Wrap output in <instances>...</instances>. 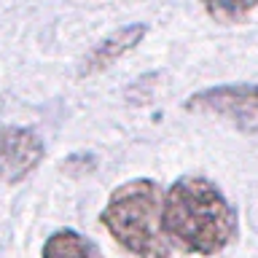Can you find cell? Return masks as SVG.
<instances>
[{
    "label": "cell",
    "instance_id": "obj_1",
    "mask_svg": "<svg viewBox=\"0 0 258 258\" xmlns=\"http://www.w3.org/2000/svg\"><path fill=\"white\" fill-rule=\"evenodd\" d=\"M161 231L185 253L218 255L237 239L239 221L229 197L202 175H183L161 194Z\"/></svg>",
    "mask_w": 258,
    "mask_h": 258
},
{
    "label": "cell",
    "instance_id": "obj_2",
    "mask_svg": "<svg viewBox=\"0 0 258 258\" xmlns=\"http://www.w3.org/2000/svg\"><path fill=\"white\" fill-rule=\"evenodd\" d=\"M161 188L148 177L121 183L100 213V223L118 247L137 258H169V242L159 223Z\"/></svg>",
    "mask_w": 258,
    "mask_h": 258
},
{
    "label": "cell",
    "instance_id": "obj_3",
    "mask_svg": "<svg viewBox=\"0 0 258 258\" xmlns=\"http://www.w3.org/2000/svg\"><path fill=\"white\" fill-rule=\"evenodd\" d=\"M185 110L205 113L229 121L239 132H258V86L255 84H221L207 86L183 102Z\"/></svg>",
    "mask_w": 258,
    "mask_h": 258
},
{
    "label": "cell",
    "instance_id": "obj_4",
    "mask_svg": "<svg viewBox=\"0 0 258 258\" xmlns=\"http://www.w3.org/2000/svg\"><path fill=\"white\" fill-rule=\"evenodd\" d=\"M46 156V145L35 129L0 126V180L19 183Z\"/></svg>",
    "mask_w": 258,
    "mask_h": 258
},
{
    "label": "cell",
    "instance_id": "obj_5",
    "mask_svg": "<svg viewBox=\"0 0 258 258\" xmlns=\"http://www.w3.org/2000/svg\"><path fill=\"white\" fill-rule=\"evenodd\" d=\"M145 35H148V27H145V24H126V27L116 30L113 35L102 38L100 43L92 48V54L84 59L81 76H94V73L110 68V64L118 62L126 51H132Z\"/></svg>",
    "mask_w": 258,
    "mask_h": 258
},
{
    "label": "cell",
    "instance_id": "obj_6",
    "mask_svg": "<svg viewBox=\"0 0 258 258\" xmlns=\"http://www.w3.org/2000/svg\"><path fill=\"white\" fill-rule=\"evenodd\" d=\"M40 258H102V253L76 229H59L43 242Z\"/></svg>",
    "mask_w": 258,
    "mask_h": 258
},
{
    "label": "cell",
    "instance_id": "obj_7",
    "mask_svg": "<svg viewBox=\"0 0 258 258\" xmlns=\"http://www.w3.org/2000/svg\"><path fill=\"white\" fill-rule=\"evenodd\" d=\"M210 19L221 24H239L258 8V0H199Z\"/></svg>",
    "mask_w": 258,
    "mask_h": 258
}]
</instances>
